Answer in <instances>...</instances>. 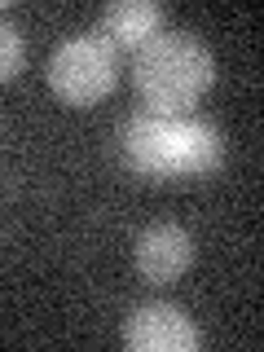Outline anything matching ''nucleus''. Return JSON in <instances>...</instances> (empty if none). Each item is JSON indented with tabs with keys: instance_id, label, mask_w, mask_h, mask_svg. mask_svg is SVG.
<instances>
[{
	"instance_id": "f257e3e1",
	"label": "nucleus",
	"mask_w": 264,
	"mask_h": 352,
	"mask_svg": "<svg viewBox=\"0 0 264 352\" xmlns=\"http://www.w3.org/2000/svg\"><path fill=\"white\" fill-rule=\"evenodd\" d=\"M124 163L146 181L212 176L225 163V137L194 115H132L119 132Z\"/></svg>"
},
{
	"instance_id": "f03ea898",
	"label": "nucleus",
	"mask_w": 264,
	"mask_h": 352,
	"mask_svg": "<svg viewBox=\"0 0 264 352\" xmlns=\"http://www.w3.org/2000/svg\"><path fill=\"white\" fill-rule=\"evenodd\" d=\"M132 84L150 115H190L216 84V58L194 31H159L132 53Z\"/></svg>"
},
{
	"instance_id": "7ed1b4c3",
	"label": "nucleus",
	"mask_w": 264,
	"mask_h": 352,
	"mask_svg": "<svg viewBox=\"0 0 264 352\" xmlns=\"http://www.w3.org/2000/svg\"><path fill=\"white\" fill-rule=\"evenodd\" d=\"M115 75H119V53H115V44L106 36H97V31L62 40L49 58V88L66 106L102 102L110 88H115Z\"/></svg>"
},
{
	"instance_id": "20e7f679",
	"label": "nucleus",
	"mask_w": 264,
	"mask_h": 352,
	"mask_svg": "<svg viewBox=\"0 0 264 352\" xmlns=\"http://www.w3.org/2000/svg\"><path fill=\"white\" fill-rule=\"evenodd\" d=\"M124 344L132 352H194L198 348V326L190 322L185 308H176L168 300H146L128 313Z\"/></svg>"
},
{
	"instance_id": "39448f33",
	"label": "nucleus",
	"mask_w": 264,
	"mask_h": 352,
	"mask_svg": "<svg viewBox=\"0 0 264 352\" xmlns=\"http://www.w3.org/2000/svg\"><path fill=\"white\" fill-rule=\"evenodd\" d=\"M194 264V238L185 234L181 225L163 220V225H150L146 234L137 238V273L150 286H168L176 282L185 269Z\"/></svg>"
},
{
	"instance_id": "423d86ee",
	"label": "nucleus",
	"mask_w": 264,
	"mask_h": 352,
	"mask_svg": "<svg viewBox=\"0 0 264 352\" xmlns=\"http://www.w3.org/2000/svg\"><path fill=\"white\" fill-rule=\"evenodd\" d=\"M163 31V9L154 5V0H119V5H110L102 14V31L97 36H106L110 44L128 53H137L146 40H154Z\"/></svg>"
},
{
	"instance_id": "0eeeda50",
	"label": "nucleus",
	"mask_w": 264,
	"mask_h": 352,
	"mask_svg": "<svg viewBox=\"0 0 264 352\" xmlns=\"http://www.w3.org/2000/svg\"><path fill=\"white\" fill-rule=\"evenodd\" d=\"M22 58H27V44H22V31L9 18H0V84L14 80Z\"/></svg>"
}]
</instances>
